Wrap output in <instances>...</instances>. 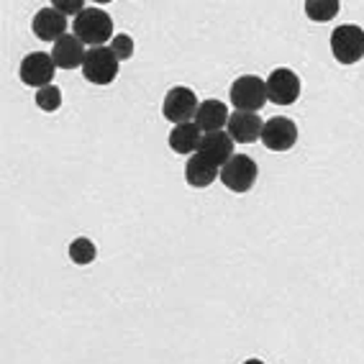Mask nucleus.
<instances>
[{"instance_id": "1", "label": "nucleus", "mask_w": 364, "mask_h": 364, "mask_svg": "<svg viewBox=\"0 0 364 364\" xmlns=\"http://www.w3.org/2000/svg\"><path fill=\"white\" fill-rule=\"evenodd\" d=\"M72 33H75L85 46H90V49L105 46V41H113V36H116V33H113V18L95 6H87L82 14L75 18Z\"/></svg>"}, {"instance_id": "2", "label": "nucleus", "mask_w": 364, "mask_h": 364, "mask_svg": "<svg viewBox=\"0 0 364 364\" xmlns=\"http://www.w3.org/2000/svg\"><path fill=\"white\" fill-rule=\"evenodd\" d=\"M228 98L236 111L244 113H259L267 103V82L257 75H244V77L234 80Z\"/></svg>"}, {"instance_id": "3", "label": "nucleus", "mask_w": 364, "mask_h": 364, "mask_svg": "<svg viewBox=\"0 0 364 364\" xmlns=\"http://www.w3.org/2000/svg\"><path fill=\"white\" fill-rule=\"evenodd\" d=\"M331 54L338 65H357L364 57V28L357 23H344L331 33Z\"/></svg>"}, {"instance_id": "4", "label": "nucleus", "mask_w": 364, "mask_h": 364, "mask_svg": "<svg viewBox=\"0 0 364 364\" xmlns=\"http://www.w3.org/2000/svg\"><path fill=\"white\" fill-rule=\"evenodd\" d=\"M198 105H200V100L196 92L185 85H175V87H169L162 100V116L175 126L190 124V121H196Z\"/></svg>"}, {"instance_id": "5", "label": "nucleus", "mask_w": 364, "mask_h": 364, "mask_svg": "<svg viewBox=\"0 0 364 364\" xmlns=\"http://www.w3.org/2000/svg\"><path fill=\"white\" fill-rule=\"evenodd\" d=\"M118 57L111 52V46H95L87 49V57L82 62V75L92 85H111L118 77Z\"/></svg>"}, {"instance_id": "6", "label": "nucleus", "mask_w": 364, "mask_h": 364, "mask_svg": "<svg viewBox=\"0 0 364 364\" xmlns=\"http://www.w3.org/2000/svg\"><path fill=\"white\" fill-rule=\"evenodd\" d=\"M259 177V167L252 156L247 154H234L228 159L226 167H221V177L218 180L226 185L231 193H249L254 188V182Z\"/></svg>"}, {"instance_id": "7", "label": "nucleus", "mask_w": 364, "mask_h": 364, "mask_svg": "<svg viewBox=\"0 0 364 364\" xmlns=\"http://www.w3.org/2000/svg\"><path fill=\"white\" fill-rule=\"evenodd\" d=\"M264 82H267V100L274 105H293L300 98V90H303L300 77L290 67L272 70Z\"/></svg>"}, {"instance_id": "8", "label": "nucleus", "mask_w": 364, "mask_h": 364, "mask_svg": "<svg viewBox=\"0 0 364 364\" xmlns=\"http://www.w3.org/2000/svg\"><path fill=\"white\" fill-rule=\"evenodd\" d=\"M54 72H57V65H54L52 54L31 52L23 57V62H21L18 75H21V82L23 85L41 90V87H46V85H52Z\"/></svg>"}, {"instance_id": "9", "label": "nucleus", "mask_w": 364, "mask_h": 364, "mask_svg": "<svg viewBox=\"0 0 364 364\" xmlns=\"http://www.w3.org/2000/svg\"><path fill=\"white\" fill-rule=\"evenodd\" d=\"M262 144H264L269 151H290L298 144V126L290 121V118L274 116L269 121H264V129H262Z\"/></svg>"}, {"instance_id": "10", "label": "nucleus", "mask_w": 364, "mask_h": 364, "mask_svg": "<svg viewBox=\"0 0 364 364\" xmlns=\"http://www.w3.org/2000/svg\"><path fill=\"white\" fill-rule=\"evenodd\" d=\"M262 129H264V121L259 118V113L234 111L228 118L226 134L234 139V144H254L262 139Z\"/></svg>"}, {"instance_id": "11", "label": "nucleus", "mask_w": 364, "mask_h": 364, "mask_svg": "<svg viewBox=\"0 0 364 364\" xmlns=\"http://www.w3.org/2000/svg\"><path fill=\"white\" fill-rule=\"evenodd\" d=\"M31 28L41 41H52L54 44V41H59L67 33V18L54 6H44L33 16Z\"/></svg>"}, {"instance_id": "12", "label": "nucleus", "mask_w": 364, "mask_h": 364, "mask_svg": "<svg viewBox=\"0 0 364 364\" xmlns=\"http://www.w3.org/2000/svg\"><path fill=\"white\" fill-rule=\"evenodd\" d=\"M85 57H87V49L75 33H65L52 46V59L59 70H77V67H82Z\"/></svg>"}, {"instance_id": "13", "label": "nucleus", "mask_w": 364, "mask_h": 364, "mask_svg": "<svg viewBox=\"0 0 364 364\" xmlns=\"http://www.w3.org/2000/svg\"><path fill=\"white\" fill-rule=\"evenodd\" d=\"M198 154L205 156L215 167H226L228 159L234 156V139L226 131H213V134H203V141L198 146Z\"/></svg>"}, {"instance_id": "14", "label": "nucleus", "mask_w": 364, "mask_h": 364, "mask_svg": "<svg viewBox=\"0 0 364 364\" xmlns=\"http://www.w3.org/2000/svg\"><path fill=\"white\" fill-rule=\"evenodd\" d=\"M228 118H231V113H228L226 103L210 98L198 105L196 124L203 134H213V131H223V126H228Z\"/></svg>"}, {"instance_id": "15", "label": "nucleus", "mask_w": 364, "mask_h": 364, "mask_svg": "<svg viewBox=\"0 0 364 364\" xmlns=\"http://www.w3.org/2000/svg\"><path fill=\"white\" fill-rule=\"evenodd\" d=\"M200 141H203V131L198 129L196 121L175 126V129L169 131V139H167L169 149L175 151V154H180V156L198 154V146H200Z\"/></svg>"}, {"instance_id": "16", "label": "nucleus", "mask_w": 364, "mask_h": 364, "mask_svg": "<svg viewBox=\"0 0 364 364\" xmlns=\"http://www.w3.org/2000/svg\"><path fill=\"white\" fill-rule=\"evenodd\" d=\"M218 177H221V167H215L213 162H208L200 154H193L185 164V180H188L190 188H210Z\"/></svg>"}, {"instance_id": "17", "label": "nucleus", "mask_w": 364, "mask_h": 364, "mask_svg": "<svg viewBox=\"0 0 364 364\" xmlns=\"http://www.w3.org/2000/svg\"><path fill=\"white\" fill-rule=\"evenodd\" d=\"M338 8L341 3L338 0H308L306 3V16L313 23H326L338 16Z\"/></svg>"}, {"instance_id": "18", "label": "nucleus", "mask_w": 364, "mask_h": 364, "mask_svg": "<svg viewBox=\"0 0 364 364\" xmlns=\"http://www.w3.org/2000/svg\"><path fill=\"white\" fill-rule=\"evenodd\" d=\"M67 254H70V259L75 262V264L85 267V264H90V262H95V257H98V247H95L90 239L80 236V239H75L70 244Z\"/></svg>"}, {"instance_id": "19", "label": "nucleus", "mask_w": 364, "mask_h": 364, "mask_svg": "<svg viewBox=\"0 0 364 364\" xmlns=\"http://www.w3.org/2000/svg\"><path fill=\"white\" fill-rule=\"evenodd\" d=\"M36 105H39L41 111L54 113L62 105V90H59L57 85H46V87L36 90Z\"/></svg>"}, {"instance_id": "20", "label": "nucleus", "mask_w": 364, "mask_h": 364, "mask_svg": "<svg viewBox=\"0 0 364 364\" xmlns=\"http://www.w3.org/2000/svg\"><path fill=\"white\" fill-rule=\"evenodd\" d=\"M134 39H131L129 33H116L113 36V41H111V52L118 57V62H126V59H131L134 57Z\"/></svg>"}, {"instance_id": "21", "label": "nucleus", "mask_w": 364, "mask_h": 364, "mask_svg": "<svg viewBox=\"0 0 364 364\" xmlns=\"http://www.w3.org/2000/svg\"><path fill=\"white\" fill-rule=\"evenodd\" d=\"M52 6L57 8V11H59L62 16H75V18H77V16L82 14L85 8H87V6L82 3V0H54Z\"/></svg>"}, {"instance_id": "22", "label": "nucleus", "mask_w": 364, "mask_h": 364, "mask_svg": "<svg viewBox=\"0 0 364 364\" xmlns=\"http://www.w3.org/2000/svg\"><path fill=\"white\" fill-rule=\"evenodd\" d=\"M244 364H264V362H262V359H247Z\"/></svg>"}]
</instances>
